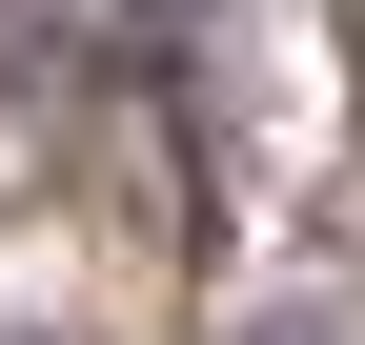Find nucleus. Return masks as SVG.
<instances>
[{
	"label": "nucleus",
	"mask_w": 365,
	"mask_h": 345,
	"mask_svg": "<svg viewBox=\"0 0 365 345\" xmlns=\"http://www.w3.org/2000/svg\"><path fill=\"white\" fill-rule=\"evenodd\" d=\"M244 345H325V325H244Z\"/></svg>",
	"instance_id": "f257e3e1"
}]
</instances>
